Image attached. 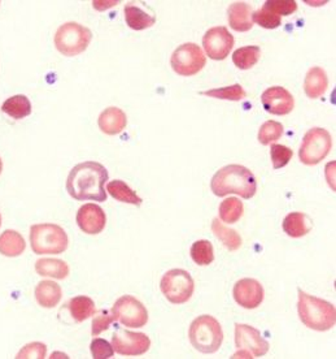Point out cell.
I'll return each instance as SVG.
<instances>
[{
	"label": "cell",
	"instance_id": "6da1fadb",
	"mask_svg": "<svg viewBox=\"0 0 336 359\" xmlns=\"http://www.w3.org/2000/svg\"><path fill=\"white\" fill-rule=\"evenodd\" d=\"M109 180L106 167L97 162H85L73 167L68 179L66 190L76 201L106 202L104 184Z\"/></svg>",
	"mask_w": 336,
	"mask_h": 359
},
{
	"label": "cell",
	"instance_id": "7a4b0ae2",
	"mask_svg": "<svg viewBox=\"0 0 336 359\" xmlns=\"http://www.w3.org/2000/svg\"><path fill=\"white\" fill-rule=\"evenodd\" d=\"M211 189L217 197L237 194L244 199H249L256 194V177L247 167L230 164L216 172L211 181Z\"/></svg>",
	"mask_w": 336,
	"mask_h": 359
},
{
	"label": "cell",
	"instance_id": "3957f363",
	"mask_svg": "<svg viewBox=\"0 0 336 359\" xmlns=\"http://www.w3.org/2000/svg\"><path fill=\"white\" fill-rule=\"evenodd\" d=\"M298 311L302 324L310 330L325 332L335 327V306L318 297L310 296L301 289H299Z\"/></svg>",
	"mask_w": 336,
	"mask_h": 359
},
{
	"label": "cell",
	"instance_id": "277c9868",
	"mask_svg": "<svg viewBox=\"0 0 336 359\" xmlns=\"http://www.w3.org/2000/svg\"><path fill=\"white\" fill-rule=\"evenodd\" d=\"M188 339L196 351L213 354L220 351L223 342L221 324L212 315L197 316L190 325Z\"/></svg>",
	"mask_w": 336,
	"mask_h": 359
},
{
	"label": "cell",
	"instance_id": "5b68a950",
	"mask_svg": "<svg viewBox=\"0 0 336 359\" xmlns=\"http://www.w3.org/2000/svg\"><path fill=\"white\" fill-rule=\"evenodd\" d=\"M68 234L60 225L43 223L30 228V245L36 255L62 254L68 249Z\"/></svg>",
	"mask_w": 336,
	"mask_h": 359
},
{
	"label": "cell",
	"instance_id": "8992f818",
	"mask_svg": "<svg viewBox=\"0 0 336 359\" xmlns=\"http://www.w3.org/2000/svg\"><path fill=\"white\" fill-rule=\"evenodd\" d=\"M92 39L91 30L77 22H65L55 34V46L65 56H77L86 51Z\"/></svg>",
	"mask_w": 336,
	"mask_h": 359
},
{
	"label": "cell",
	"instance_id": "52a82bcc",
	"mask_svg": "<svg viewBox=\"0 0 336 359\" xmlns=\"http://www.w3.org/2000/svg\"><path fill=\"white\" fill-rule=\"evenodd\" d=\"M160 289L169 302L182 305L194 294V278L185 269H170L161 278Z\"/></svg>",
	"mask_w": 336,
	"mask_h": 359
},
{
	"label": "cell",
	"instance_id": "ba28073f",
	"mask_svg": "<svg viewBox=\"0 0 336 359\" xmlns=\"http://www.w3.org/2000/svg\"><path fill=\"white\" fill-rule=\"evenodd\" d=\"M332 149V138L323 128H312L308 130L299 150L300 162L305 165H316L322 162Z\"/></svg>",
	"mask_w": 336,
	"mask_h": 359
},
{
	"label": "cell",
	"instance_id": "9c48e42d",
	"mask_svg": "<svg viewBox=\"0 0 336 359\" xmlns=\"http://www.w3.org/2000/svg\"><path fill=\"white\" fill-rule=\"evenodd\" d=\"M235 345L238 353L232 358H257L264 357L269 351V342L258 330L247 324H235Z\"/></svg>",
	"mask_w": 336,
	"mask_h": 359
},
{
	"label": "cell",
	"instance_id": "30bf717a",
	"mask_svg": "<svg viewBox=\"0 0 336 359\" xmlns=\"http://www.w3.org/2000/svg\"><path fill=\"white\" fill-rule=\"evenodd\" d=\"M205 63H206V56L204 55L203 50L196 43H185L179 46L170 59L173 71L183 77L195 76L196 73L200 72Z\"/></svg>",
	"mask_w": 336,
	"mask_h": 359
},
{
	"label": "cell",
	"instance_id": "8fae6325",
	"mask_svg": "<svg viewBox=\"0 0 336 359\" xmlns=\"http://www.w3.org/2000/svg\"><path fill=\"white\" fill-rule=\"evenodd\" d=\"M115 322L129 328H142L148 322V311L139 299L133 296L120 297L112 307Z\"/></svg>",
	"mask_w": 336,
	"mask_h": 359
},
{
	"label": "cell",
	"instance_id": "7c38bea8",
	"mask_svg": "<svg viewBox=\"0 0 336 359\" xmlns=\"http://www.w3.org/2000/svg\"><path fill=\"white\" fill-rule=\"evenodd\" d=\"M113 351L125 357L143 355L150 351V340L147 334L118 328L112 336Z\"/></svg>",
	"mask_w": 336,
	"mask_h": 359
},
{
	"label": "cell",
	"instance_id": "4fadbf2b",
	"mask_svg": "<svg viewBox=\"0 0 336 359\" xmlns=\"http://www.w3.org/2000/svg\"><path fill=\"white\" fill-rule=\"evenodd\" d=\"M203 46L208 57L225 60L234 47V36L226 27H212L203 36Z\"/></svg>",
	"mask_w": 336,
	"mask_h": 359
},
{
	"label": "cell",
	"instance_id": "5bb4252c",
	"mask_svg": "<svg viewBox=\"0 0 336 359\" xmlns=\"http://www.w3.org/2000/svg\"><path fill=\"white\" fill-rule=\"evenodd\" d=\"M261 103L266 112L276 116L288 115L295 107V100L291 93L282 86L266 89L261 95Z\"/></svg>",
	"mask_w": 336,
	"mask_h": 359
},
{
	"label": "cell",
	"instance_id": "9a60e30c",
	"mask_svg": "<svg viewBox=\"0 0 336 359\" xmlns=\"http://www.w3.org/2000/svg\"><path fill=\"white\" fill-rule=\"evenodd\" d=\"M234 299L238 305L253 310L264 301V287L255 278H241L234 287Z\"/></svg>",
	"mask_w": 336,
	"mask_h": 359
},
{
	"label": "cell",
	"instance_id": "2e32d148",
	"mask_svg": "<svg viewBox=\"0 0 336 359\" xmlns=\"http://www.w3.org/2000/svg\"><path fill=\"white\" fill-rule=\"evenodd\" d=\"M77 224L83 233L99 234L106 228V212L94 203L83 205L77 212Z\"/></svg>",
	"mask_w": 336,
	"mask_h": 359
},
{
	"label": "cell",
	"instance_id": "e0dca14e",
	"mask_svg": "<svg viewBox=\"0 0 336 359\" xmlns=\"http://www.w3.org/2000/svg\"><path fill=\"white\" fill-rule=\"evenodd\" d=\"M97 124L104 135H117L124 132L127 126V117L121 108L108 107L100 114Z\"/></svg>",
	"mask_w": 336,
	"mask_h": 359
},
{
	"label": "cell",
	"instance_id": "ac0fdd59",
	"mask_svg": "<svg viewBox=\"0 0 336 359\" xmlns=\"http://www.w3.org/2000/svg\"><path fill=\"white\" fill-rule=\"evenodd\" d=\"M252 15H253V9L247 3L244 1L232 3L227 9V18H229L231 29L239 33H246L248 30H251L253 27Z\"/></svg>",
	"mask_w": 336,
	"mask_h": 359
},
{
	"label": "cell",
	"instance_id": "d6986e66",
	"mask_svg": "<svg viewBox=\"0 0 336 359\" xmlns=\"http://www.w3.org/2000/svg\"><path fill=\"white\" fill-rule=\"evenodd\" d=\"M328 86V79L326 72L321 67L310 68L304 81V91L310 99L321 98Z\"/></svg>",
	"mask_w": 336,
	"mask_h": 359
},
{
	"label": "cell",
	"instance_id": "ffe728a7",
	"mask_svg": "<svg viewBox=\"0 0 336 359\" xmlns=\"http://www.w3.org/2000/svg\"><path fill=\"white\" fill-rule=\"evenodd\" d=\"M34 293H36V302L45 309H53L62 301V287L51 280L41 281L36 285Z\"/></svg>",
	"mask_w": 336,
	"mask_h": 359
},
{
	"label": "cell",
	"instance_id": "44dd1931",
	"mask_svg": "<svg viewBox=\"0 0 336 359\" xmlns=\"http://www.w3.org/2000/svg\"><path fill=\"white\" fill-rule=\"evenodd\" d=\"M27 249L25 238L21 234L13 231L7 229L0 234V254L9 258L20 257Z\"/></svg>",
	"mask_w": 336,
	"mask_h": 359
},
{
	"label": "cell",
	"instance_id": "7402d4cb",
	"mask_svg": "<svg viewBox=\"0 0 336 359\" xmlns=\"http://www.w3.org/2000/svg\"><path fill=\"white\" fill-rule=\"evenodd\" d=\"M284 233L292 238H300L309 233L312 224L308 216L302 212H291L284 217L282 223Z\"/></svg>",
	"mask_w": 336,
	"mask_h": 359
},
{
	"label": "cell",
	"instance_id": "603a6c76",
	"mask_svg": "<svg viewBox=\"0 0 336 359\" xmlns=\"http://www.w3.org/2000/svg\"><path fill=\"white\" fill-rule=\"evenodd\" d=\"M106 190L118 202H124V203H129L134 206H142V198L139 197L133 189L121 180H113V181L108 182Z\"/></svg>",
	"mask_w": 336,
	"mask_h": 359
},
{
	"label": "cell",
	"instance_id": "cb8c5ba5",
	"mask_svg": "<svg viewBox=\"0 0 336 359\" xmlns=\"http://www.w3.org/2000/svg\"><path fill=\"white\" fill-rule=\"evenodd\" d=\"M36 273L41 276L62 280L68 278L69 266L62 259L43 258L36 262Z\"/></svg>",
	"mask_w": 336,
	"mask_h": 359
},
{
	"label": "cell",
	"instance_id": "d4e9b609",
	"mask_svg": "<svg viewBox=\"0 0 336 359\" xmlns=\"http://www.w3.org/2000/svg\"><path fill=\"white\" fill-rule=\"evenodd\" d=\"M66 307L69 309L73 319L78 323H82V322L90 319L92 315L97 314L95 302L90 297H74L68 302Z\"/></svg>",
	"mask_w": 336,
	"mask_h": 359
},
{
	"label": "cell",
	"instance_id": "484cf974",
	"mask_svg": "<svg viewBox=\"0 0 336 359\" xmlns=\"http://www.w3.org/2000/svg\"><path fill=\"white\" fill-rule=\"evenodd\" d=\"M125 20L127 27L133 30H144L153 27V24L156 22V18L150 16L148 13H146L144 11L132 3L125 6Z\"/></svg>",
	"mask_w": 336,
	"mask_h": 359
},
{
	"label": "cell",
	"instance_id": "4316f807",
	"mask_svg": "<svg viewBox=\"0 0 336 359\" xmlns=\"http://www.w3.org/2000/svg\"><path fill=\"white\" fill-rule=\"evenodd\" d=\"M1 111L15 120H21L31 114V103L27 97L18 94L7 99L1 106Z\"/></svg>",
	"mask_w": 336,
	"mask_h": 359
},
{
	"label": "cell",
	"instance_id": "83f0119b",
	"mask_svg": "<svg viewBox=\"0 0 336 359\" xmlns=\"http://www.w3.org/2000/svg\"><path fill=\"white\" fill-rule=\"evenodd\" d=\"M260 56L261 50L258 46H246L240 47L232 54V62L241 71H248L258 63Z\"/></svg>",
	"mask_w": 336,
	"mask_h": 359
},
{
	"label": "cell",
	"instance_id": "f1b7e54d",
	"mask_svg": "<svg viewBox=\"0 0 336 359\" xmlns=\"http://www.w3.org/2000/svg\"><path fill=\"white\" fill-rule=\"evenodd\" d=\"M212 232L230 252H235L241 246V237L239 233H237L234 229L226 228L218 219L213 220Z\"/></svg>",
	"mask_w": 336,
	"mask_h": 359
},
{
	"label": "cell",
	"instance_id": "f546056e",
	"mask_svg": "<svg viewBox=\"0 0 336 359\" xmlns=\"http://www.w3.org/2000/svg\"><path fill=\"white\" fill-rule=\"evenodd\" d=\"M218 211H220V217L223 223L234 224L243 216L244 206H243V202L238 198L231 197L222 201Z\"/></svg>",
	"mask_w": 336,
	"mask_h": 359
},
{
	"label": "cell",
	"instance_id": "4dcf8cb0",
	"mask_svg": "<svg viewBox=\"0 0 336 359\" xmlns=\"http://www.w3.org/2000/svg\"><path fill=\"white\" fill-rule=\"evenodd\" d=\"M191 258L197 266H208L214 261V252H213L212 243L208 240L196 241L191 246Z\"/></svg>",
	"mask_w": 336,
	"mask_h": 359
},
{
	"label": "cell",
	"instance_id": "1f68e13d",
	"mask_svg": "<svg viewBox=\"0 0 336 359\" xmlns=\"http://www.w3.org/2000/svg\"><path fill=\"white\" fill-rule=\"evenodd\" d=\"M203 95L211 97V98L223 99V100H232V102H238L241 99L246 98V91L240 86L239 83L221 88V89H212L208 91H203Z\"/></svg>",
	"mask_w": 336,
	"mask_h": 359
},
{
	"label": "cell",
	"instance_id": "d6a6232c",
	"mask_svg": "<svg viewBox=\"0 0 336 359\" xmlns=\"http://www.w3.org/2000/svg\"><path fill=\"white\" fill-rule=\"evenodd\" d=\"M284 126L274 120L264 123L258 130V141L261 144H270L278 141L284 135Z\"/></svg>",
	"mask_w": 336,
	"mask_h": 359
},
{
	"label": "cell",
	"instance_id": "836d02e7",
	"mask_svg": "<svg viewBox=\"0 0 336 359\" xmlns=\"http://www.w3.org/2000/svg\"><path fill=\"white\" fill-rule=\"evenodd\" d=\"M252 21H253V24H257L265 29H276V27H281L282 18L275 15L274 12H272L270 9L266 8L265 6H262L258 11L253 12Z\"/></svg>",
	"mask_w": 336,
	"mask_h": 359
},
{
	"label": "cell",
	"instance_id": "e575fe53",
	"mask_svg": "<svg viewBox=\"0 0 336 359\" xmlns=\"http://www.w3.org/2000/svg\"><path fill=\"white\" fill-rule=\"evenodd\" d=\"M270 156L274 170H281L286 167L293 156V151L284 144H272L270 147Z\"/></svg>",
	"mask_w": 336,
	"mask_h": 359
},
{
	"label": "cell",
	"instance_id": "d590c367",
	"mask_svg": "<svg viewBox=\"0 0 336 359\" xmlns=\"http://www.w3.org/2000/svg\"><path fill=\"white\" fill-rule=\"evenodd\" d=\"M264 6L281 18L290 16L298 9V3L295 0H272V1H266Z\"/></svg>",
	"mask_w": 336,
	"mask_h": 359
},
{
	"label": "cell",
	"instance_id": "8d00e7d4",
	"mask_svg": "<svg viewBox=\"0 0 336 359\" xmlns=\"http://www.w3.org/2000/svg\"><path fill=\"white\" fill-rule=\"evenodd\" d=\"M47 354V346L43 342H31L25 345L21 351H18V359H29L36 358L43 359L46 358Z\"/></svg>",
	"mask_w": 336,
	"mask_h": 359
},
{
	"label": "cell",
	"instance_id": "74e56055",
	"mask_svg": "<svg viewBox=\"0 0 336 359\" xmlns=\"http://www.w3.org/2000/svg\"><path fill=\"white\" fill-rule=\"evenodd\" d=\"M90 349H91V354H92V358L94 359L112 358L113 354H115L112 344H109L103 339L92 340L91 345H90Z\"/></svg>",
	"mask_w": 336,
	"mask_h": 359
},
{
	"label": "cell",
	"instance_id": "f35d334b",
	"mask_svg": "<svg viewBox=\"0 0 336 359\" xmlns=\"http://www.w3.org/2000/svg\"><path fill=\"white\" fill-rule=\"evenodd\" d=\"M113 322H115V318L112 313L109 314L108 311H103L102 314L97 315L94 318V322H92V328H91L92 336H99L103 331L109 330V327Z\"/></svg>",
	"mask_w": 336,
	"mask_h": 359
},
{
	"label": "cell",
	"instance_id": "ab89813d",
	"mask_svg": "<svg viewBox=\"0 0 336 359\" xmlns=\"http://www.w3.org/2000/svg\"><path fill=\"white\" fill-rule=\"evenodd\" d=\"M118 3H120V1H117V0H111V1L95 0V1H92V6H94V8L97 9L99 12H102V11H106V8L115 7V6H117Z\"/></svg>",
	"mask_w": 336,
	"mask_h": 359
},
{
	"label": "cell",
	"instance_id": "60d3db41",
	"mask_svg": "<svg viewBox=\"0 0 336 359\" xmlns=\"http://www.w3.org/2000/svg\"><path fill=\"white\" fill-rule=\"evenodd\" d=\"M3 171V162H1V159H0V173Z\"/></svg>",
	"mask_w": 336,
	"mask_h": 359
},
{
	"label": "cell",
	"instance_id": "b9f144b4",
	"mask_svg": "<svg viewBox=\"0 0 336 359\" xmlns=\"http://www.w3.org/2000/svg\"><path fill=\"white\" fill-rule=\"evenodd\" d=\"M0 226H1V215H0Z\"/></svg>",
	"mask_w": 336,
	"mask_h": 359
}]
</instances>
